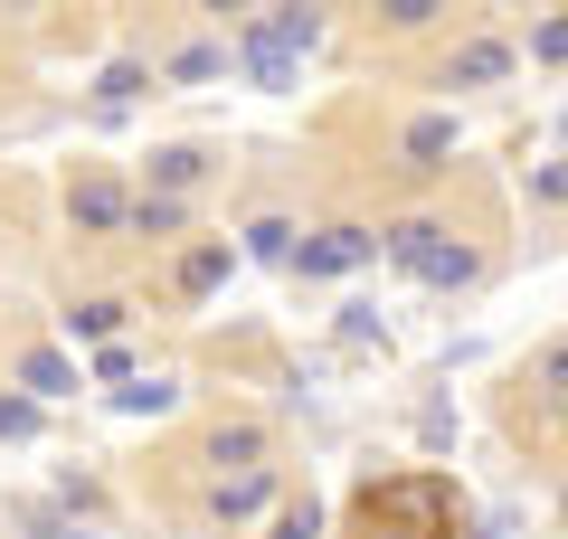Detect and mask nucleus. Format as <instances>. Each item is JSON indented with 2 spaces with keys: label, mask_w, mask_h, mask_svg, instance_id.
<instances>
[{
  "label": "nucleus",
  "mask_w": 568,
  "mask_h": 539,
  "mask_svg": "<svg viewBox=\"0 0 568 539\" xmlns=\"http://www.w3.org/2000/svg\"><path fill=\"white\" fill-rule=\"evenodd\" d=\"M20 379H29V388H48V398H58V388H77V369H67L58 350H29V359H20Z\"/></svg>",
  "instance_id": "obj_5"
},
{
  "label": "nucleus",
  "mask_w": 568,
  "mask_h": 539,
  "mask_svg": "<svg viewBox=\"0 0 568 539\" xmlns=\"http://www.w3.org/2000/svg\"><path fill=\"white\" fill-rule=\"evenodd\" d=\"M219 275H227V246H200V256H181V284H190V294H209Z\"/></svg>",
  "instance_id": "obj_9"
},
{
  "label": "nucleus",
  "mask_w": 568,
  "mask_h": 539,
  "mask_svg": "<svg viewBox=\"0 0 568 539\" xmlns=\"http://www.w3.org/2000/svg\"><path fill=\"white\" fill-rule=\"evenodd\" d=\"M67 322H77V340H104L123 322V303H85V313H67Z\"/></svg>",
  "instance_id": "obj_10"
},
{
  "label": "nucleus",
  "mask_w": 568,
  "mask_h": 539,
  "mask_svg": "<svg viewBox=\"0 0 568 539\" xmlns=\"http://www.w3.org/2000/svg\"><path fill=\"white\" fill-rule=\"evenodd\" d=\"M379 10H388V20H398V29H417V20H436V0H379Z\"/></svg>",
  "instance_id": "obj_12"
},
{
  "label": "nucleus",
  "mask_w": 568,
  "mask_h": 539,
  "mask_svg": "<svg viewBox=\"0 0 568 539\" xmlns=\"http://www.w3.org/2000/svg\"><path fill=\"white\" fill-rule=\"evenodd\" d=\"M361 256H369V227H323V237L304 246V265H313V275H351Z\"/></svg>",
  "instance_id": "obj_4"
},
{
  "label": "nucleus",
  "mask_w": 568,
  "mask_h": 539,
  "mask_svg": "<svg viewBox=\"0 0 568 539\" xmlns=\"http://www.w3.org/2000/svg\"><path fill=\"white\" fill-rule=\"evenodd\" d=\"M209 10H246V0H209Z\"/></svg>",
  "instance_id": "obj_14"
},
{
  "label": "nucleus",
  "mask_w": 568,
  "mask_h": 539,
  "mask_svg": "<svg viewBox=\"0 0 568 539\" xmlns=\"http://www.w3.org/2000/svg\"><path fill=\"white\" fill-rule=\"evenodd\" d=\"M446 142H455V123H446V114L407 123V152H417V161H446Z\"/></svg>",
  "instance_id": "obj_7"
},
{
  "label": "nucleus",
  "mask_w": 568,
  "mask_h": 539,
  "mask_svg": "<svg viewBox=\"0 0 568 539\" xmlns=\"http://www.w3.org/2000/svg\"><path fill=\"white\" fill-rule=\"evenodd\" d=\"M294 48H304V10L256 20V29H246V77H256V85H294Z\"/></svg>",
  "instance_id": "obj_3"
},
{
  "label": "nucleus",
  "mask_w": 568,
  "mask_h": 539,
  "mask_svg": "<svg viewBox=\"0 0 568 539\" xmlns=\"http://www.w3.org/2000/svg\"><path fill=\"white\" fill-rule=\"evenodd\" d=\"M265 501V474H237V482H219V511H256Z\"/></svg>",
  "instance_id": "obj_11"
},
{
  "label": "nucleus",
  "mask_w": 568,
  "mask_h": 539,
  "mask_svg": "<svg viewBox=\"0 0 568 539\" xmlns=\"http://www.w3.org/2000/svg\"><path fill=\"white\" fill-rule=\"evenodd\" d=\"M388 256H398L407 275H426V284H465V275H474V256L446 237V227H426V218L398 227V237H388Z\"/></svg>",
  "instance_id": "obj_2"
},
{
  "label": "nucleus",
  "mask_w": 568,
  "mask_h": 539,
  "mask_svg": "<svg viewBox=\"0 0 568 539\" xmlns=\"http://www.w3.org/2000/svg\"><path fill=\"white\" fill-rule=\"evenodd\" d=\"M503 67H511L503 48H493V39H474L465 58H455V77H465V85H493V77H503Z\"/></svg>",
  "instance_id": "obj_6"
},
{
  "label": "nucleus",
  "mask_w": 568,
  "mask_h": 539,
  "mask_svg": "<svg viewBox=\"0 0 568 539\" xmlns=\"http://www.w3.org/2000/svg\"><path fill=\"white\" fill-rule=\"evenodd\" d=\"M361 530L369 539H455V492L436 474H398L361 492Z\"/></svg>",
  "instance_id": "obj_1"
},
{
  "label": "nucleus",
  "mask_w": 568,
  "mask_h": 539,
  "mask_svg": "<svg viewBox=\"0 0 568 539\" xmlns=\"http://www.w3.org/2000/svg\"><path fill=\"white\" fill-rule=\"evenodd\" d=\"M77 218H85V227H114V218H123V200L104 190V180H85V190H77Z\"/></svg>",
  "instance_id": "obj_8"
},
{
  "label": "nucleus",
  "mask_w": 568,
  "mask_h": 539,
  "mask_svg": "<svg viewBox=\"0 0 568 539\" xmlns=\"http://www.w3.org/2000/svg\"><path fill=\"white\" fill-rule=\"evenodd\" d=\"M540 379H549V388H559V398H568V340H559V350H549V369H540Z\"/></svg>",
  "instance_id": "obj_13"
}]
</instances>
